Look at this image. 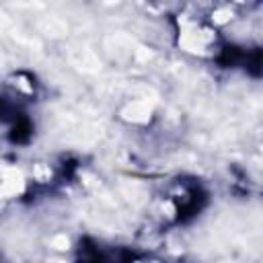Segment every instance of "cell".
Masks as SVG:
<instances>
[{
    "mask_svg": "<svg viewBox=\"0 0 263 263\" xmlns=\"http://www.w3.org/2000/svg\"><path fill=\"white\" fill-rule=\"evenodd\" d=\"M179 43L191 53L205 55L212 53V49L216 47V31L199 18H183L179 29Z\"/></svg>",
    "mask_w": 263,
    "mask_h": 263,
    "instance_id": "6da1fadb",
    "label": "cell"
}]
</instances>
